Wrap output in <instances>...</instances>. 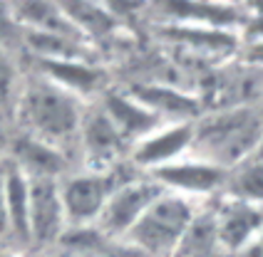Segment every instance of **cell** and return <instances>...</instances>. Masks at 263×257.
I'll return each instance as SVG.
<instances>
[{"label":"cell","mask_w":263,"mask_h":257,"mask_svg":"<svg viewBox=\"0 0 263 257\" xmlns=\"http://www.w3.org/2000/svg\"><path fill=\"white\" fill-rule=\"evenodd\" d=\"M65 232H67V218L60 198V181L30 178L28 247L55 250Z\"/></svg>","instance_id":"7"},{"label":"cell","mask_w":263,"mask_h":257,"mask_svg":"<svg viewBox=\"0 0 263 257\" xmlns=\"http://www.w3.org/2000/svg\"><path fill=\"white\" fill-rule=\"evenodd\" d=\"M87 106L85 99L37 72L35 77H25L13 114L17 116L23 134L50 143L72 158L77 156V136Z\"/></svg>","instance_id":"1"},{"label":"cell","mask_w":263,"mask_h":257,"mask_svg":"<svg viewBox=\"0 0 263 257\" xmlns=\"http://www.w3.org/2000/svg\"><path fill=\"white\" fill-rule=\"evenodd\" d=\"M164 193V188L157 183L154 176L142 171H132L127 178H122L117 188L104 205L102 215L97 220V228L107 238L124 240L129 230L139 223V218L152 208V203Z\"/></svg>","instance_id":"5"},{"label":"cell","mask_w":263,"mask_h":257,"mask_svg":"<svg viewBox=\"0 0 263 257\" xmlns=\"http://www.w3.org/2000/svg\"><path fill=\"white\" fill-rule=\"evenodd\" d=\"M97 106L104 112V116L115 124L122 139L129 143V148L139 139H144L146 134H152L161 121L146 109L139 99H134L127 92H117V89H104L102 97H97Z\"/></svg>","instance_id":"11"},{"label":"cell","mask_w":263,"mask_h":257,"mask_svg":"<svg viewBox=\"0 0 263 257\" xmlns=\"http://www.w3.org/2000/svg\"><path fill=\"white\" fill-rule=\"evenodd\" d=\"M199 210V203L164 190L129 230L124 243L142 257H174L176 247L181 245Z\"/></svg>","instance_id":"3"},{"label":"cell","mask_w":263,"mask_h":257,"mask_svg":"<svg viewBox=\"0 0 263 257\" xmlns=\"http://www.w3.org/2000/svg\"><path fill=\"white\" fill-rule=\"evenodd\" d=\"M194 151V121L161 124L129 148V163L142 173H157Z\"/></svg>","instance_id":"8"},{"label":"cell","mask_w":263,"mask_h":257,"mask_svg":"<svg viewBox=\"0 0 263 257\" xmlns=\"http://www.w3.org/2000/svg\"><path fill=\"white\" fill-rule=\"evenodd\" d=\"M5 186H8V158L0 154V238H5Z\"/></svg>","instance_id":"14"},{"label":"cell","mask_w":263,"mask_h":257,"mask_svg":"<svg viewBox=\"0 0 263 257\" xmlns=\"http://www.w3.org/2000/svg\"><path fill=\"white\" fill-rule=\"evenodd\" d=\"M226 173L229 171L219 168L216 163L196 156V154H189L152 176L166 193H174V196L194 200L199 205H206V203H214L216 198H221L223 186H226Z\"/></svg>","instance_id":"6"},{"label":"cell","mask_w":263,"mask_h":257,"mask_svg":"<svg viewBox=\"0 0 263 257\" xmlns=\"http://www.w3.org/2000/svg\"><path fill=\"white\" fill-rule=\"evenodd\" d=\"M134 99H139L161 124H184L196 121L204 114L201 99L196 94H189L169 82H144L129 89Z\"/></svg>","instance_id":"10"},{"label":"cell","mask_w":263,"mask_h":257,"mask_svg":"<svg viewBox=\"0 0 263 257\" xmlns=\"http://www.w3.org/2000/svg\"><path fill=\"white\" fill-rule=\"evenodd\" d=\"M137 171L129 161L112 171H89L74 168L60 181V198L67 218V228H89L97 225L112 190L122 178Z\"/></svg>","instance_id":"4"},{"label":"cell","mask_w":263,"mask_h":257,"mask_svg":"<svg viewBox=\"0 0 263 257\" xmlns=\"http://www.w3.org/2000/svg\"><path fill=\"white\" fill-rule=\"evenodd\" d=\"M263 151V119L251 106L214 109L194 121L196 156L231 171Z\"/></svg>","instance_id":"2"},{"label":"cell","mask_w":263,"mask_h":257,"mask_svg":"<svg viewBox=\"0 0 263 257\" xmlns=\"http://www.w3.org/2000/svg\"><path fill=\"white\" fill-rule=\"evenodd\" d=\"M174 257H231L223 245L219 240V232H216V223H214V215L209 203L201 205V210L196 213L191 228L186 230L181 245L176 247Z\"/></svg>","instance_id":"12"},{"label":"cell","mask_w":263,"mask_h":257,"mask_svg":"<svg viewBox=\"0 0 263 257\" xmlns=\"http://www.w3.org/2000/svg\"><path fill=\"white\" fill-rule=\"evenodd\" d=\"M209 208H211V215H214L221 245L231 257H236L243 247H249L263 230L261 205H251V203H243V200L221 196L214 203H209Z\"/></svg>","instance_id":"9"},{"label":"cell","mask_w":263,"mask_h":257,"mask_svg":"<svg viewBox=\"0 0 263 257\" xmlns=\"http://www.w3.org/2000/svg\"><path fill=\"white\" fill-rule=\"evenodd\" d=\"M221 196L263 208V151L226 173V186Z\"/></svg>","instance_id":"13"},{"label":"cell","mask_w":263,"mask_h":257,"mask_svg":"<svg viewBox=\"0 0 263 257\" xmlns=\"http://www.w3.org/2000/svg\"><path fill=\"white\" fill-rule=\"evenodd\" d=\"M236 257H263V230L258 232V238H256L249 247H243Z\"/></svg>","instance_id":"15"}]
</instances>
